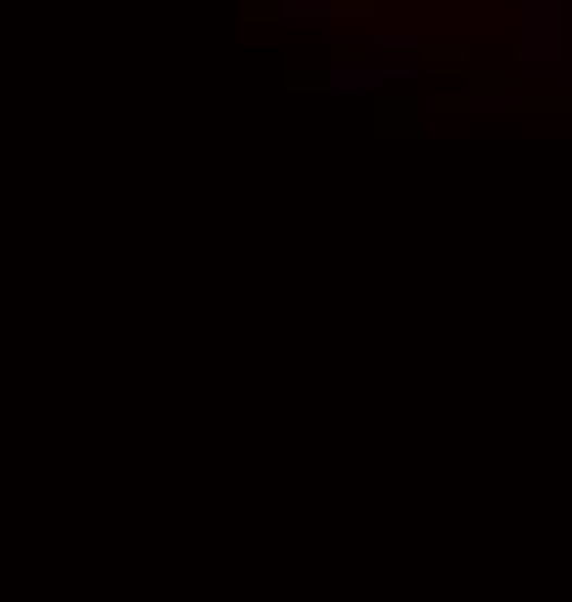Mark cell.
Returning <instances> with one entry per match:
<instances>
[{
	"mask_svg": "<svg viewBox=\"0 0 572 602\" xmlns=\"http://www.w3.org/2000/svg\"><path fill=\"white\" fill-rule=\"evenodd\" d=\"M284 12L289 17H324V12H336V7H329V0H289Z\"/></svg>",
	"mask_w": 572,
	"mask_h": 602,
	"instance_id": "1",
	"label": "cell"
}]
</instances>
